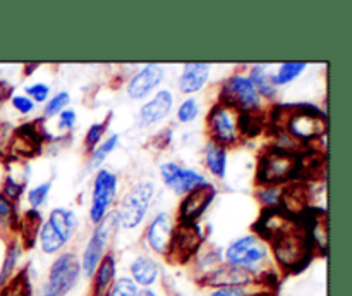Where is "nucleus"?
I'll use <instances>...</instances> for the list:
<instances>
[{
    "label": "nucleus",
    "instance_id": "f257e3e1",
    "mask_svg": "<svg viewBox=\"0 0 352 296\" xmlns=\"http://www.w3.org/2000/svg\"><path fill=\"white\" fill-rule=\"evenodd\" d=\"M270 243L274 248L275 260L285 271L299 272L311 260L313 240H309L308 233L299 231L298 226L277 236Z\"/></svg>",
    "mask_w": 352,
    "mask_h": 296
},
{
    "label": "nucleus",
    "instance_id": "f03ea898",
    "mask_svg": "<svg viewBox=\"0 0 352 296\" xmlns=\"http://www.w3.org/2000/svg\"><path fill=\"white\" fill-rule=\"evenodd\" d=\"M226 262L232 267L243 268L250 272L254 277H260L270 268L267 267L268 262V244L260 236L248 234L239 237L234 243L229 244L226 250Z\"/></svg>",
    "mask_w": 352,
    "mask_h": 296
},
{
    "label": "nucleus",
    "instance_id": "7ed1b4c3",
    "mask_svg": "<svg viewBox=\"0 0 352 296\" xmlns=\"http://www.w3.org/2000/svg\"><path fill=\"white\" fill-rule=\"evenodd\" d=\"M120 222L117 212H109L98 224H96L95 231H93L91 237L88 240V244L85 248L81 260V271L85 272L86 277H91L95 274L96 267L105 257V251L109 248L110 241L119 231Z\"/></svg>",
    "mask_w": 352,
    "mask_h": 296
},
{
    "label": "nucleus",
    "instance_id": "20e7f679",
    "mask_svg": "<svg viewBox=\"0 0 352 296\" xmlns=\"http://www.w3.org/2000/svg\"><path fill=\"white\" fill-rule=\"evenodd\" d=\"M299 167V158L296 154L284 151L280 148H272L261 155L258 165V182L265 186H278L280 182L294 178Z\"/></svg>",
    "mask_w": 352,
    "mask_h": 296
},
{
    "label": "nucleus",
    "instance_id": "39448f33",
    "mask_svg": "<svg viewBox=\"0 0 352 296\" xmlns=\"http://www.w3.org/2000/svg\"><path fill=\"white\" fill-rule=\"evenodd\" d=\"M81 275V262L74 253H64L52 264L48 279L38 296H65L72 291Z\"/></svg>",
    "mask_w": 352,
    "mask_h": 296
},
{
    "label": "nucleus",
    "instance_id": "423d86ee",
    "mask_svg": "<svg viewBox=\"0 0 352 296\" xmlns=\"http://www.w3.org/2000/svg\"><path fill=\"white\" fill-rule=\"evenodd\" d=\"M153 195V182L143 181L140 182V184L134 186V188L124 196L122 205H120L119 212H117L120 226L126 227V229H133V227L140 226V224L143 222L144 215H146L148 209H150Z\"/></svg>",
    "mask_w": 352,
    "mask_h": 296
},
{
    "label": "nucleus",
    "instance_id": "0eeeda50",
    "mask_svg": "<svg viewBox=\"0 0 352 296\" xmlns=\"http://www.w3.org/2000/svg\"><path fill=\"white\" fill-rule=\"evenodd\" d=\"M285 127L294 140L309 141L325 133L327 119L316 107L301 105L296 109V112H291Z\"/></svg>",
    "mask_w": 352,
    "mask_h": 296
},
{
    "label": "nucleus",
    "instance_id": "6e6552de",
    "mask_svg": "<svg viewBox=\"0 0 352 296\" xmlns=\"http://www.w3.org/2000/svg\"><path fill=\"white\" fill-rule=\"evenodd\" d=\"M237 114L234 107L226 105V103L219 102L215 107H212L208 114V131L212 141L222 145V147H229V145L237 143L239 140V131H237Z\"/></svg>",
    "mask_w": 352,
    "mask_h": 296
},
{
    "label": "nucleus",
    "instance_id": "1a4fd4ad",
    "mask_svg": "<svg viewBox=\"0 0 352 296\" xmlns=\"http://www.w3.org/2000/svg\"><path fill=\"white\" fill-rule=\"evenodd\" d=\"M220 102L236 110H253L260 105V93L254 88L250 76L234 74L222 86Z\"/></svg>",
    "mask_w": 352,
    "mask_h": 296
},
{
    "label": "nucleus",
    "instance_id": "9d476101",
    "mask_svg": "<svg viewBox=\"0 0 352 296\" xmlns=\"http://www.w3.org/2000/svg\"><path fill=\"white\" fill-rule=\"evenodd\" d=\"M117 193V176L109 169H100L93 181V196L91 209H89V219L91 222L98 224L103 217L109 213L110 205L116 200Z\"/></svg>",
    "mask_w": 352,
    "mask_h": 296
},
{
    "label": "nucleus",
    "instance_id": "9b49d317",
    "mask_svg": "<svg viewBox=\"0 0 352 296\" xmlns=\"http://www.w3.org/2000/svg\"><path fill=\"white\" fill-rule=\"evenodd\" d=\"M201 243L203 234L196 224H179L172 234L170 248H168L167 255L172 262L184 264L198 251Z\"/></svg>",
    "mask_w": 352,
    "mask_h": 296
},
{
    "label": "nucleus",
    "instance_id": "f8f14e48",
    "mask_svg": "<svg viewBox=\"0 0 352 296\" xmlns=\"http://www.w3.org/2000/svg\"><path fill=\"white\" fill-rule=\"evenodd\" d=\"M217 195L215 186L205 182L203 186H198L182 200L181 207H179V224H196V220L205 213L210 203L213 202Z\"/></svg>",
    "mask_w": 352,
    "mask_h": 296
},
{
    "label": "nucleus",
    "instance_id": "ddd939ff",
    "mask_svg": "<svg viewBox=\"0 0 352 296\" xmlns=\"http://www.w3.org/2000/svg\"><path fill=\"white\" fill-rule=\"evenodd\" d=\"M160 174L164 178V182L175 193V195H188L198 186H203L206 182L205 176L198 174L192 169H186L182 165L167 162L160 167Z\"/></svg>",
    "mask_w": 352,
    "mask_h": 296
},
{
    "label": "nucleus",
    "instance_id": "4468645a",
    "mask_svg": "<svg viewBox=\"0 0 352 296\" xmlns=\"http://www.w3.org/2000/svg\"><path fill=\"white\" fill-rule=\"evenodd\" d=\"M254 275L250 272L243 271V268L232 267L229 264L217 265L213 271L206 272L201 277L203 286H210V288H248L254 282Z\"/></svg>",
    "mask_w": 352,
    "mask_h": 296
},
{
    "label": "nucleus",
    "instance_id": "2eb2a0df",
    "mask_svg": "<svg viewBox=\"0 0 352 296\" xmlns=\"http://www.w3.org/2000/svg\"><path fill=\"white\" fill-rule=\"evenodd\" d=\"M165 78V69L158 64H148L127 83V95L133 100H141L150 95Z\"/></svg>",
    "mask_w": 352,
    "mask_h": 296
},
{
    "label": "nucleus",
    "instance_id": "dca6fc26",
    "mask_svg": "<svg viewBox=\"0 0 352 296\" xmlns=\"http://www.w3.org/2000/svg\"><path fill=\"white\" fill-rule=\"evenodd\" d=\"M174 222H172V217L168 213H158L155 215V219L151 220L150 226L146 229V241L148 246L153 251L160 255H167L168 248H170L172 234H174Z\"/></svg>",
    "mask_w": 352,
    "mask_h": 296
},
{
    "label": "nucleus",
    "instance_id": "f3484780",
    "mask_svg": "<svg viewBox=\"0 0 352 296\" xmlns=\"http://www.w3.org/2000/svg\"><path fill=\"white\" fill-rule=\"evenodd\" d=\"M172 103H174V96L168 89H160L150 102L144 103L140 109V116H138V120H140L141 127L153 126V124L160 123L165 117L168 116L172 109Z\"/></svg>",
    "mask_w": 352,
    "mask_h": 296
},
{
    "label": "nucleus",
    "instance_id": "a211bd4d",
    "mask_svg": "<svg viewBox=\"0 0 352 296\" xmlns=\"http://www.w3.org/2000/svg\"><path fill=\"white\" fill-rule=\"evenodd\" d=\"M210 76V64L205 62H189L184 65L181 78H179V89L182 93H196L206 85Z\"/></svg>",
    "mask_w": 352,
    "mask_h": 296
},
{
    "label": "nucleus",
    "instance_id": "6ab92c4d",
    "mask_svg": "<svg viewBox=\"0 0 352 296\" xmlns=\"http://www.w3.org/2000/svg\"><path fill=\"white\" fill-rule=\"evenodd\" d=\"M131 275L136 286H143V288H150L158 281L160 275V267H158L157 260H153L148 255H141L136 260L131 264Z\"/></svg>",
    "mask_w": 352,
    "mask_h": 296
},
{
    "label": "nucleus",
    "instance_id": "aec40b11",
    "mask_svg": "<svg viewBox=\"0 0 352 296\" xmlns=\"http://www.w3.org/2000/svg\"><path fill=\"white\" fill-rule=\"evenodd\" d=\"M93 281V296H105L116 279V258L113 255H105L95 271Z\"/></svg>",
    "mask_w": 352,
    "mask_h": 296
},
{
    "label": "nucleus",
    "instance_id": "412c9836",
    "mask_svg": "<svg viewBox=\"0 0 352 296\" xmlns=\"http://www.w3.org/2000/svg\"><path fill=\"white\" fill-rule=\"evenodd\" d=\"M48 222H50V226L57 231L58 236L67 243V241L71 240L74 229L78 227L79 220H78V215H76L72 210L64 209V207H57V209H54L50 212V219H48Z\"/></svg>",
    "mask_w": 352,
    "mask_h": 296
},
{
    "label": "nucleus",
    "instance_id": "4be33fe9",
    "mask_svg": "<svg viewBox=\"0 0 352 296\" xmlns=\"http://www.w3.org/2000/svg\"><path fill=\"white\" fill-rule=\"evenodd\" d=\"M205 160L210 172L217 178H223L227 171V148L210 140L205 148Z\"/></svg>",
    "mask_w": 352,
    "mask_h": 296
},
{
    "label": "nucleus",
    "instance_id": "5701e85b",
    "mask_svg": "<svg viewBox=\"0 0 352 296\" xmlns=\"http://www.w3.org/2000/svg\"><path fill=\"white\" fill-rule=\"evenodd\" d=\"M272 76L274 74L267 72L265 65H254L250 74V79L253 81L254 88L260 93V96L263 95L268 100L275 98V95H277V86L274 85V78Z\"/></svg>",
    "mask_w": 352,
    "mask_h": 296
},
{
    "label": "nucleus",
    "instance_id": "b1692460",
    "mask_svg": "<svg viewBox=\"0 0 352 296\" xmlns=\"http://www.w3.org/2000/svg\"><path fill=\"white\" fill-rule=\"evenodd\" d=\"M21 253H23V248H21V244L16 243V241L7 248L6 258H3L2 268H0V289L12 279L14 268H16L17 262H19Z\"/></svg>",
    "mask_w": 352,
    "mask_h": 296
},
{
    "label": "nucleus",
    "instance_id": "393cba45",
    "mask_svg": "<svg viewBox=\"0 0 352 296\" xmlns=\"http://www.w3.org/2000/svg\"><path fill=\"white\" fill-rule=\"evenodd\" d=\"M308 67L306 62H285L278 67L277 74H274V85L275 86H282V85H289L291 81H294L298 76L302 74V71Z\"/></svg>",
    "mask_w": 352,
    "mask_h": 296
},
{
    "label": "nucleus",
    "instance_id": "a878e982",
    "mask_svg": "<svg viewBox=\"0 0 352 296\" xmlns=\"http://www.w3.org/2000/svg\"><path fill=\"white\" fill-rule=\"evenodd\" d=\"M117 143H119V134H112V136L107 138L103 143H100L98 147L91 151V157H89L88 162L89 171H91V169H98L100 165L107 160V157L116 150Z\"/></svg>",
    "mask_w": 352,
    "mask_h": 296
},
{
    "label": "nucleus",
    "instance_id": "bb28decb",
    "mask_svg": "<svg viewBox=\"0 0 352 296\" xmlns=\"http://www.w3.org/2000/svg\"><path fill=\"white\" fill-rule=\"evenodd\" d=\"M0 296H31V284L26 271L19 272L17 277L10 279V281L0 289Z\"/></svg>",
    "mask_w": 352,
    "mask_h": 296
},
{
    "label": "nucleus",
    "instance_id": "cd10ccee",
    "mask_svg": "<svg viewBox=\"0 0 352 296\" xmlns=\"http://www.w3.org/2000/svg\"><path fill=\"white\" fill-rule=\"evenodd\" d=\"M64 244H65V241L58 236L57 231L50 226V222H45L43 226H41L40 246L45 253H55V251L60 250Z\"/></svg>",
    "mask_w": 352,
    "mask_h": 296
},
{
    "label": "nucleus",
    "instance_id": "c85d7f7f",
    "mask_svg": "<svg viewBox=\"0 0 352 296\" xmlns=\"http://www.w3.org/2000/svg\"><path fill=\"white\" fill-rule=\"evenodd\" d=\"M138 293H140V288L134 284L133 279L120 277L119 281H113L105 296H138Z\"/></svg>",
    "mask_w": 352,
    "mask_h": 296
},
{
    "label": "nucleus",
    "instance_id": "c756f323",
    "mask_svg": "<svg viewBox=\"0 0 352 296\" xmlns=\"http://www.w3.org/2000/svg\"><path fill=\"white\" fill-rule=\"evenodd\" d=\"M69 103H71V95H69L67 92H58L57 95L52 96L47 102V105H45V116L52 117L55 116V114H60Z\"/></svg>",
    "mask_w": 352,
    "mask_h": 296
},
{
    "label": "nucleus",
    "instance_id": "7c9ffc66",
    "mask_svg": "<svg viewBox=\"0 0 352 296\" xmlns=\"http://www.w3.org/2000/svg\"><path fill=\"white\" fill-rule=\"evenodd\" d=\"M50 189H52V181L41 182V184H38L36 188L31 189V191L28 193V202H30L31 209L38 210V207L43 205L47 196L50 195Z\"/></svg>",
    "mask_w": 352,
    "mask_h": 296
},
{
    "label": "nucleus",
    "instance_id": "2f4dec72",
    "mask_svg": "<svg viewBox=\"0 0 352 296\" xmlns=\"http://www.w3.org/2000/svg\"><path fill=\"white\" fill-rule=\"evenodd\" d=\"M258 198L261 200V203L270 209H277L278 203L282 202V191L278 186H263V188L258 191Z\"/></svg>",
    "mask_w": 352,
    "mask_h": 296
},
{
    "label": "nucleus",
    "instance_id": "473e14b6",
    "mask_svg": "<svg viewBox=\"0 0 352 296\" xmlns=\"http://www.w3.org/2000/svg\"><path fill=\"white\" fill-rule=\"evenodd\" d=\"M199 114V105H198V100L196 98H188L181 103L177 110V119L181 123H191L198 117Z\"/></svg>",
    "mask_w": 352,
    "mask_h": 296
},
{
    "label": "nucleus",
    "instance_id": "72a5a7b5",
    "mask_svg": "<svg viewBox=\"0 0 352 296\" xmlns=\"http://www.w3.org/2000/svg\"><path fill=\"white\" fill-rule=\"evenodd\" d=\"M105 131H107V123L93 124V126L88 129V133H86V138H85L86 150H88V151L95 150V148L98 147L102 136L105 134Z\"/></svg>",
    "mask_w": 352,
    "mask_h": 296
},
{
    "label": "nucleus",
    "instance_id": "f704fd0d",
    "mask_svg": "<svg viewBox=\"0 0 352 296\" xmlns=\"http://www.w3.org/2000/svg\"><path fill=\"white\" fill-rule=\"evenodd\" d=\"M40 222H41V215L38 210L31 209L30 212H26V215H24V222H23V233H24L23 237L34 236V234L38 233Z\"/></svg>",
    "mask_w": 352,
    "mask_h": 296
},
{
    "label": "nucleus",
    "instance_id": "c9c22d12",
    "mask_svg": "<svg viewBox=\"0 0 352 296\" xmlns=\"http://www.w3.org/2000/svg\"><path fill=\"white\" fill-rule=\"evenodd\" d=\"M26 96H30L33 102L43 103L48 102V96H50V86L45 85V83H34V85L28 86L26 88Z\"/></svg>",
    "mask_w": 352,
    "mask_h": 296
},
{
    "label": "nucleus",
    "instance_id": "e433bc0d",
    "mask_svg": "<svg viewBox=\"0 0 352 296\" xmlns=\"http://www.w3.org/2000/svg\"><path fill=\"white\" fill-rule=\"evenodd\" d=\"M24 189V182H16L12 178L6 179V184H3V193L2 195L9 200H17L21 196Z\"/></svg>",
    "mask_w": 352,
    "mask_h": 296
},
{
    "label": "nucleus",
    "instance_id": "4c0bfd02",
    "mask_svg": "<svg viewBox=\"0 0 352 296\" xmlns=\"http://www.w3.org/2000/svg\"><path fill=\"white\" fill-rule=\"evenodd\" d=\"M12 217H14L12 202L0 193V224L12 222Z\"/></svg>",
    "mask_w": 352,
    "mask_h": 296
},
{
    "label": "nucleus",
    "instance_id": "58836bf2",
    "mask_svg": "<svg viewBox=\"0 0 352 296\" xmlns=\"http://www.w3.org/2000/svg\"><path fill=\"white\" fill-rule=\"evenodd\" d=\"M12 107L21 114H30L34 109V102L26 95H14Z\"/></svg>",
    "mask_w": 352,
    "mask_h": 296
},
{
    "label": "nucleus",
    "instance_id": "ea45409f",
    "mask_svg": "<svg viewBox=\"0 0 352 296\" xmlns=\"http://www.w3.org/2000/svg\"><path fill=\"white\" fill-rule=\"evenodd\" d=\"M248 288H215L208 296H250Z\"/></svg>",
    "mask_w": 352,
    "mask_h": 296
},
{
    "label": "nucleus",
    "instance_id": "a19ab883",
    "mask_svg": "<svg viewBox=\"0 0 352 296\" xmlns=\"http://www.w3.org/2000/svg\"><path fill=\"white\" fill-rule=\"evenodd\" d=\"M76 123V112L71 109H64L60 112V117H58V126L60 129H72Z\"/></svg>",
    "mask_w": 352,
    "mask_h": 296
},
{
    "label": "nucleus",
    "instance_id": "79ce46f5",
    "mask_svg": "<svg viewBox=\"0 0 352 296\" xmlns=\"http://www.w3.org/2000/svg\"><path fill=\"white\" fill-rule=\"evenodd\" d=\"M10 93H12V86L7 85L6 81H0V107H2L3 102L9 98Z\"/></svg>",
    "mask_w": 352,
    "mask_h": 296
},
{
    "label": "nucleus",
    "instance_id": "37998d69",
    "mask_svg": "<svg viewBox=\"0 0 352 296\" xmlns=\"http://www.w3.org/2000/svg\"><path fill=\"white\" fill-rule=\"evenodd\" d=\"M138 296H158L157 293L153 291V289H150V288H144L143 291H140L138 293Z\"/></svg>",
    "mask_w": 352,
    "mask_h": 296
},
{
    "label": "nucleus",
    "instance_id": "c03bdc74",
    "mask_svg": "<svg viewBox=\"0 0 352 296\" xmlns=\"http://www.w3.org/2000/svg\"><path fill=\"white\" fill-rule=\"evenodd\" d=\"M250 296H275V295H272L270 291H260V293H251Z\"/></svg>",
    "mask_w": 352,
    "mask_h": 296
}]
</instances>
